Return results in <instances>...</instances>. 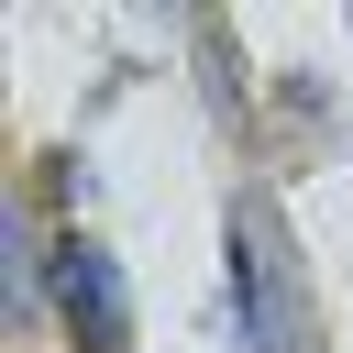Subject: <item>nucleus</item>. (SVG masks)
<instances>
[{
	"instance_id": "obj_1",
	"label": "nucleus",
	"mask_w": 353,
	"mask_h": 353,
	"mask_svg": "<svg viewBox=\"0 0 353 353\" xmlns=\"http://www.w3.org/2000/svg\"><path fill=\"white\" fill-rule=\"evenodd\" d=\"M221 287H232V342L243 353H309V276H298L287 221L265 199H232V221H221Z\"/></svg>"
},
{
	"instance_id": "obj_2",
	"label": "nucleus",
	"mask_w": 353,
	"mask_h": 353,
	"mask_svg": "<svg viewBox=\"0 0 353 353\" xmlns=\"http://www.w3.org/2000/svg\"><path fill=\"white\" fill-rule=\"evenodd\" d=\"M44 287H55V320L77 331V353H132V287L99 232H66L44 254Z\"/></svg>"
}]
</instances>
